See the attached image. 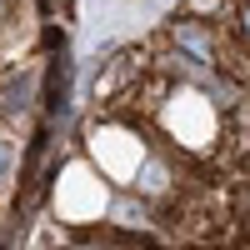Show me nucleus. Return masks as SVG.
Returning a JSON list of instances; mask_svg holds the SVG:
<instances>
[{
	"label": "nucleus",
	"mask_w": 250,
	"mask_h": 250,
	"mask_svg": "<svg viewBox=\"0 0 250 250\" xmlns=\"http://www.w3.org/2000/svg\"><path fill=\"white\" fill-rule=\"evenodd\" d=\"M240 40H250V5H240Z\"/></svg>",
	"instance_id": "f257e3e1"
}]
</instances>
